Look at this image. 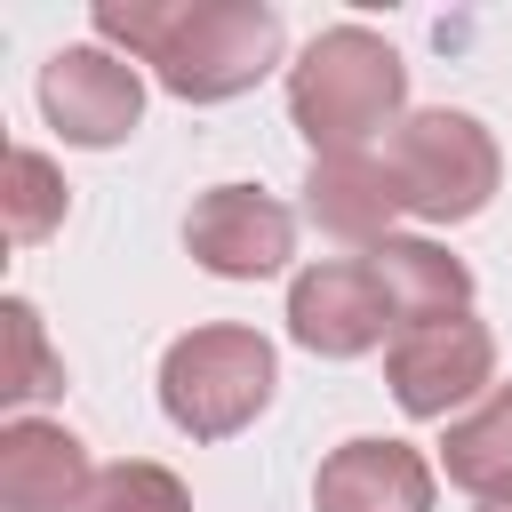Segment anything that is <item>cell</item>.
Wrapping results in <instances>:
<instances>
[{
	"instance_id": "6da1fadb",
	"label": "cell",
	"mask_w": 512,
	"mask_h": 512,
	"mask_svg": "<svg viewBox=\"0 0 512 512\" xmlns=\"http://www.w3.org/2000/svg\"><path fill=\"white\" fill-rule=\"evenodd\" d=\"M96 40L152 64L184 104H232L280 64V16L264 0H96Z\"/></svg>"
},
{
	"instance_id": "7a4b0ae2",
	"label": "cell",
	"mask_w": 512,
	"mask_h": 512,
	"mask_svg": "<svg viewBox=\"0 0 512 512\" xmlns=\"http://www.w3.org/2000/svg\"><path fill=\"white\" fill-rule=\"evenodd\" d=\"M400 104H408V64L368 24H328L288 64V120L312 136V160L368 152L376 128H400Z\"/></svg>"
},
{
	"instance_id": "3957f363",
	"label": "cell",
	"mask_w": 512,
	"mask_h": 512,
	"mask_svg": "<svg viewBox=\"0 0 512 512\" xmlns=\"http://www.w3.org/2000/svg\"><path fill=\"white\" fill-rule=\"evenodd\" d=\"M272 384H280V360L256 328H192L160 360V408L192 440H232L240 424H256Z\"/></svg>"
},
{
	"instance_id": "277c9868",
	"label": "cell",
	"mask_w": 512,
	"mask_h": 512,
	"mask_svg": "<svg viewBox=\"0 0 512 512\" xmlns=\"http://www.w3.org/2000/svg\"><path fill=\"white\" fill-rule=\"evenodd\" d=\"M384 160H392V176H400L408 216H424V224H464V216H480V208L496 200V176H504L496 136H488L472 112H448V104H440V112H408V120L392 128Z\"/></svg>"
},
{
	"instance_id": "5b68a950",
	"label": "cell",
	"mask_w": 512,
	"mask_h": 512,
	"mask_svg": "<svg viewBox=\"0 0 512 512\" xmlns=\"http://www.w3.org/2000/svg\"><path fill=\"white\" fill-rule=\"evenodd\" d=\"M40 112H48V128L64 144L104 152V144H120L144 120V80L112 48H56L40 64Z\"/></svg>"
},
{
	"instance_id": "8992f818",
	"label": "cell",
	"mask_w": 512,
	"mask_h": 512,
	"mask_svg": "<svg viewBox=\"0 0 512 512\" xmlns=\"http://www.w3.org/2000/svg\"><path fill=\"white\" fill-rule=\"evenodd\" d=\"M184 248H192L216 280H264V272H280V264L296 256V216H288L272 192H256V184H216V192L192 200Z\"/></svg>"
},
{
	"instance_id": "52a82bcc",
	"label": "cell",
	"mask_w": 512,
	"mask_h": 512,
	"mask_svg": "<svg viewBox=\"0 0 512 512\" xmlns=\"http://www.w3.org/2000/svg\"><path fill=\"white\" fill-rule=\"evenodd\" d=\"M384 328H392V304H384L368 256H336V264L296 272V288H288V336H296L304 352H320V360H360V352L384 344Z\"/></svg>"
},
{
	"instance_id": "ba28073f",
	"label": "cell",
	"mask_w": 512,
	"mask_h": 512,
	"mask_svg": "<svg viewBox=\"0 0 512 512\" xmlns=\"http://www.w3.org/2000/svg\"><path fill=\"white\" fill-rule=\"evenodd\" d=\"M384 376H392V400H400L408 416H448V408H464L472 392H488V376H496V336H488L480 320L408 328V336H392Z\"/></svg>"
},
{
	"instance_id": "9c48e42d",
	"label": "cell",
	"mask_w": 512,
	"mask_h": 512,
	"mask_svg": "<svg viewBox=\"0 0 512 512\" xmlns=\"http://www.w3.org/2000/svg\"><path fill=\"white\" fill-rule=\"evenodd\" d=\"M96 496V464L64 424L16 416L0 432V512H80Z\"/></svg>"
},
{
	"instance_id": "30bf717a",
	"label": "cell",
	"mask_w": 512,
	"mask_h": 512,
	"mask_svg": "<svg viewBox=\"0 0 512 512\" xmlns=\"http://www.w3.org/2000/svg\"><path fill=\"white\" fill-rule=\"evenodd\" d=\"M312 512H432V464L408 440H344L312 480Z\"/></svg>"
},
{
	"instance_id": "8fae6325",
	"label": "cell",
	"mask_w": 512,
	"mask_h": 512,
	"mask_svg": "<svg viewBox=\"0 0 512 512\" xmlns=\"http://www.w3.org/2000/svg\"><path fill=\"white\" fill-rule=\"evenodd\" d=\"M400 176L384 152H320L312 176H304V216L336 240H392V216H400Z\"/></svg>"
},
{
	"instance_id": "7c38bea8",
	"label": "cell",
	"mask_w": 512,
	"mask_h": 512,
	"mask_svg": "<svg viewBox=\"0 0 512 512\" xmlns=\"http://www.w3.org/2000/svg\"><path fill=\"white\" fill-rule=\"evenodd\" d=\"M368 272H376L400 336L408 328H432V320H464V304H472V272L448 248H432V240H376L368 248Z\"/></svg>"
},
{
	"instance_id": "4fadbf2b",
	"label": "cell",
	"mask_w": 512,
	"mask_h": 512,
	"mask_svg": "<svg viewBox=\"0 0 512 512\" xmlns=\"http://www.w3.org/2000/svg\"><path fill=\"white\" fill-rule=\"evenodd\" d=\"M440 472H448V488H464V496H480V504H504V496H512V384H496L472 416L448 424Z\"/></svg>"
},
{
	"instance_id": "5bb4252c",
	"label": "cell",
	"mask_w": 512,
	"mask_h": 512,
	"mask_svg": "<svg viewBox=\"0 0 512 512\" xmlns=\"http://www.w3.org/2000/svg\"><path fill=\"white\" fill-rule=\"evenodd\" d=\"M0 216H8V240H16V248L48 240V232L64 224V176H56V160H48V152H32V144H16V152H8Z\"/></svg>"
},
{
	"instance_id": "9a60e30c",
	"label": "cell",
	"mask_w": 512,
	"mask_h": 512,
	"mask_svg": "<svg viewBox=\"0 0 512 512\" xmlns=\"http://www.w3.org/2000/svg\"><path fill=\"white\" fill-rule=\"evenodd\" d=\"M80 512H192V496H184V480H176L168 464L128 456V464H104V472H96V496H88Z\"/></svg>"
},
{
	"instance_id": "2e32d148",
	"label": "cell",
	"mask_w": 512,
	"mask_h": 512,
	"mask_svg": "<svg viewBox=\"0 0 512 512\" xmlns=\"http://www.w3.org/2000/svg\"><path fill=\"white\" fill-rule=\"evenodd\" d=\"M0 320H8V344H16V368H8V384H0V400H48V392H64V368L48 360V336H40V312L24 304V296H8L0 304Z\"/></svg>"
},
{
	"instance_id": "e0dca14e",
	"label": "cell",
	"mask_w": 512,
	"mask_h": 512,
	"mask_svg": "<svg viewBox=\"0 0 512 512\" xmlns=\"http://www.w3.org/2000/svg\"><path fill=\"white\" fill-rule=\"evenodd\" d=\"M480 512H512V496H504V504H480Z\"/></svg>"
}]
</instances>
